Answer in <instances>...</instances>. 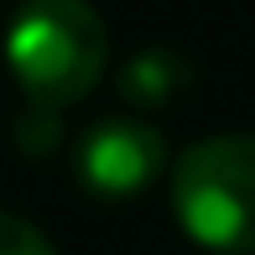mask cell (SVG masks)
Wrapping results in <instances>:
<instances>
[{"label":"cell","mask_w":255,"mask_h":255,"mask_svg":"<svg viewBox=\"0 0 255 255\" xmlns=\"http://www.w3.org/2000/svg\"><path fill=\"white\" fill-rule=\"evenodd\" d=\"M167 167V141L156 125L146 120H99L94 130L78 141V172L84 182L104 198H125L141 193L156 172Z\"/></svg>","instance_id":"3957f363"},{"label":"cell","mask_w":255,"mask_h":255,"mask_svg":"<svg viewBox=\"0 0 255 255\" xmlns=\"http://www.w3.org/2000/svg\"><path fill=\"white\" fill-rule=\"evenodd\" d=\"M177 78H182V63L172 52H141V57L125 63L120 89H125V99H135V104H161V99H172Z\"/></svg>","instance_id":"277c9868"},{"label":"cell","mask_w":255,"mask_h":255,"mask_svg":"<svg viewBox=\"0 0 255 255\" xmlns=\"http://www.w3.org/2000/svg\"><path fill=\"white\" fill-rule=\"evenodd\" d=\"M5 63L31 104L63 110V104H78L104 78L110 31H104L99 10L78 5V0H42L16 16L5 37Z\"/></svg>","instance_id":"6da1fadb"},{"label":"cell","mask_w":255,"mask_h":255,"mask_svg":"<svg viewBox=\"0 0 255 255\" xmlns=\"http://www.w3.org/2000/svg\"><path fill=\"white\" fill-rule=\"evenodd\" d=\"M172 208L188 240L255 255V135H208L172 167Z\"/></svg>","instance_id":"7a4b0ae2"},{"label":"cell","mask_w":255,"mask_h":255,"mask_svg":"<svg viewBox=\"0 0 255 255\" xmlns=\"http://www.w3.org/2000/svg\"><path fill=\"white\" fill-rule=\"evenodd\" d=\"M0 255H57V250H52V240L42 235L31 219L0 214Z\"/></svg>","instance_id":"5b68a950"}]
</instances>
